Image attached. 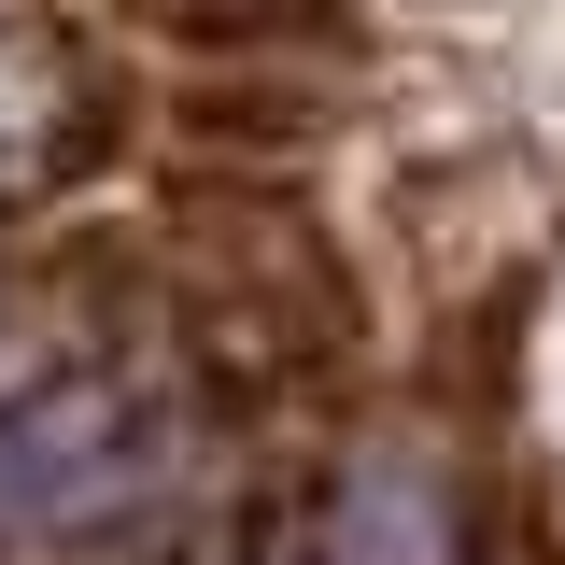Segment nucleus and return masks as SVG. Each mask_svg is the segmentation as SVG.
Wrapping results in <instances>:
<instances>
[{"mask_svg":"<svg viewBox=\"0 0 565 565\" xmlns=\"http://www.w3.org/2000/svg\"><path fill=\"white\" fill-rule=\"evenodd\" d=\"M156 424L114 382H57L29 411H0V552H43V537H99L114 509L156 494Z\"/></svg>","mask_w":565,"mask_h":565,"instance_id":"f257e3e1","label":"nucleus"},{"mask_svg":"<svg viewBox=\"0 0 565 565\" xmlns=\"http://www.w3.org/2000/svg\"><path fill=\"white\" fill-rule=\"evenodd\" d=\"M326 565H452V494L424 481L411 452H367L326 494Z\"/></svg>","mask_w":565,"mask_h":565,"instance_id":"f03ea898","label":"nucleus"}]
</instances>
